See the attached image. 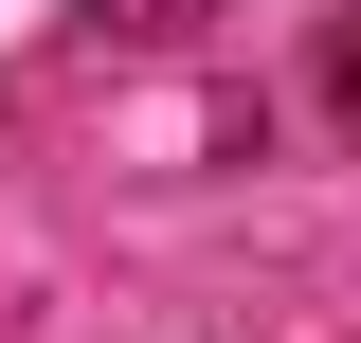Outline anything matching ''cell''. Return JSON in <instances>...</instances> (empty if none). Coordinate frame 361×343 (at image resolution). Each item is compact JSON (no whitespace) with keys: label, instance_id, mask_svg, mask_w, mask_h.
Listing matches in <instances>:
<instances>
[{"label":"cell","instance_id":"cell-2","mask_svg":"<svg viewBox=\"0 0 361 343\" xmlns=\"http://www.w3.org/2000/svg\"><path fill=\"white\" fill-rule=\"evenodd\" d=\"M109 18H127V37H180V18H199V0H109Z\"/></svg>","mask_w":361,"mask_h":343},{"label":"cell","instance_id":"cell-1","mask_svg":"<svg viewBox=\"0 0 361 343\" xmlns=\"http://www.w3.org/2000/svg\"><path fill=\"white\" fill-rule=\"evenodd\" d=\"M307 109L361 145V0H325V18H307Z\"/></svg>","mask_w":361,"mask_h":343}]
</instances>
